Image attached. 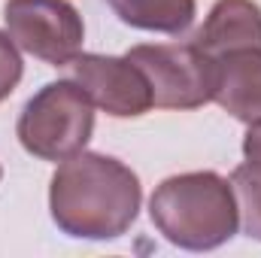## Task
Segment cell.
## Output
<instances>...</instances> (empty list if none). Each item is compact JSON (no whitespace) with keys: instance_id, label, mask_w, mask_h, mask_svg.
<instances>
[{"instance_id":"11","label":"cell","mask_w":261,"mask_h":258,"mask_svg":"<svg viewBox=\"0 0 261 258\" xmlns=\"http://www.w3.org/2000/svg\"><path fill=\"white\" fill-rule=\"evenodd\" d=\"M21 73H24V64H21L18 46L12 43L9 34L0 31V104L15 91V85L21 82Z\"/></svg>"},{"instance_id":"7","label":"cell","mask_w":261,"mask_h":258,"mask_svg":"<svg viewBox=\"0 0 261 258\" xmlns=\"http://www.w3.org/2000/svg\"><path fill=\"white\" fill-rule=\"evenodd\" d=\"M213 100L243 125H261V46L216 58Z\"/></svg>"},{"instance_id":"5","label":"cell","mask_w":261,"mask_h":258,"mask_svg":"<svg viewBox=\"0 0 261 258\" xmlns=\"http://www.w3.org/2000/svg\"><path fill=\"white\" fill-rule=\"evenodd\" d=\"M12 43L52 67H70L82 55L85 24L70 0H6L3 9Z\"/></svg>"},{"instance_id":"6","label":"cell","mask_w":261,"mask_h":258,"mask_svg":"<svg viewBox=\"0 0 261 258\" xmlns=\"http://www.w3.org/2000/svg\"><path fill=\"white\" fill-rule=\"evenodd\" d=\"M70 79L113 119H137L155 107L146 73L128 55H79L70 64Z\"/></svg>"},{"instance_id":"9","label":"cell","mask_w":261,"mask_h":258,"mask_svg":"<svg viewBox=\"0 0 261 258\" xmlns=\"http://www.w3.org/2000/svg\"><path fill=\"white\" fill-rule=\"evenodd\" d=\"M107 6L119 21L152 34H182L197 15L195 0H107Z\"/></svg>"},{"instance_id":"4","label":"cell","mask_w":261,"mask_h":258,"mask_svg":"<svg viewBox=\"0 0 261 258\" xmlns=\"http://www.w3.org/2000/svg\"><path fill=\"white\" fill-rule=\"evenodd\" d=\"M128 58L140 67L152 88V104L161 110H197L213 100L216 58L195 43L134 46Z\"/></svg>"},{"instance_id":"2","label":"cell","mask_w":261,"mask_h":258,"mask_svg":"<svg viewBox=\"0 0 261 258\" xmlns=\"http://www.w3.org/2000/svg\"><path fill=\"white\" fill-rule=\"evenodd\" d=\"M149 216L164 240L192 252H206L228 243L240 228L234 186L213 170L164 179L152 192Z\"/></svg>"},{"instance_id":"12","label":"cell","mask_w":261,"mask_h":258,"mask_svg":"<svg viewBox=\"0 0 261 258\" xmlns=\"http://www.w3.org/2000/svg\"><path fill=\"white\" fill-rule=\"evenodd\" d=\"M243 155H246V164L261 170V125H249L243 137Z\"/></svg>"},{"instance_id":"3","label":"cell","mask_w":261,"mask_h":258,"mask_svg":"<svg viewBox=\"0 0 261 258\" xmlns=\"http://www.w3.org/2000/svg\"><path fill=\"white\" fill-rule=\"evenodd\" d=\"M15 134L34 158L67 161L94 134V104L73 79L49 82L24 104Z\"/></svg>"},{"instance_id":"13","label":"cell","mask_w":261,"mask_h":258,"mask_svg":"<svg viewBox=\"0 0 261 258\" xmlns=\"http://www.w3.org/2000/svg\"><path fill=\"white\" fill-rule=\"evenodd\" d=\"M0 176H3V167H0Z\"/></svg>"},{"instance_id":"1","label":"cell","mask_w":261,"mask_h":258,"mask_svg":"<svg viewBox=\"0 0 261 258\" xmlns=\"http://www.w3.org/2000/svg\"><path fill=\"white\" fill-rule=\"evenodd\" d=\"M140 200L143 189L128 164L85 149L61 161L49 186L52 222L79 240L122 237L137 222Z\"/></svg>"},{"instance_id":"8","label":"cell","mask_w":261,"mask_h":258,"mask_svg":"<svg viewBox=\"0 0 261 258\" xmlns=\"http://www.w3.org/2000/svg\"><path fill=\"white\" fill-rule=\"evenodd\" d=\"M192 43L210 58L261 46V6L255 0H219Z\"/></svg>"},{"instance_id":"10","label":"cell","mask_w":261,"mask_h":258,"mask_svg":"<svg viewBox=\"0 0 261 258\" xmlns=\"http://www.w3.org/2000/svg\"><path fill=\"white\" fill-rule=\"evenodd\" d=\"M231 186L243 216V231L252 240H261V170L252 164H240L231 173Z\"/></svg>"}]
</instances>
